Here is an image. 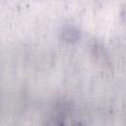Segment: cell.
Listing matches in <instances>:
<instances>
[{
	"instance_id": "cell-1",
	"label": "cell",
	"mask_w": 126,
	"mask_h": 126,
	"mask_svg": "<svg viewBox=\"0 0 126 126\" xmlns=\"http://www.w3.org/2000/svg\"><path fill=\"white\" fill-rule=\"evenodd\" d=\"M79 36V32L73 27H67L63 31V37L67 41H74L78 38Z\"/></svg>"
},
{
	"instance_id": "cell-2",
	"label": "cell",
	"mask_w": 126,
	"mask_h": 126,
	"mask_svg": "<svg viewBox=\"0 0 126 126\" xmlns=\"http://www.w3.org/2000/svg\"><path fill=\"white\" fill-rule=\"evenodd\" d=\"M73 126H82V124H81V123H76V124H74Z\"/></svg>"
}]
</instances>
